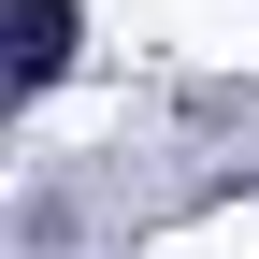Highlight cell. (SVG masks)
Here are the masks:
<instances>
[{
	"label": "cell",
	"mask_w": 259,
	"mask_h": 259,
	"mask_svg": "<svg viewBox=\"0 0 259 259\" xmlns=\"http://www.w3.org/2000/svg\"><path fill=\"white\" fill-rule=\"evenodd\" d=\"M72 0H0V101H29V87H58L72 72Z\"/></svg>",
	"instance_id": "6da1fadb"
}]
</instances>
